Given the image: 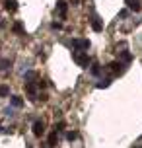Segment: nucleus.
I'll use <instances>...</instances> for the list:
<instances>
[{"label":"nucleus","mask_w":142,"mask_h":148,"mask_svg":"<svg viewBox=\"0 0 142 148\" xmlns=\"http://www.w3.org/2000/svg\"><path fill=\"white\" fill-rule=\"evenodd\" d=\"M72 57H74V60L78 62V66H82V68H88V66H90V57H88L86 53L76 51L74 55H72Z\"/></svg>","instance_id":"1"},{"label":"nucleus","mask_w":142,"mask_h":148,"mask_svg":"<svg viewBox=\"0 0 142 148\" xmlns=\"http://www.w3.org/2000/svg\"><path fill=\"white\" fill-rule=\"evenodd\" d=\"M72 47L78 49V51H80V49H88V47H90V41H88V39H72Z\"/></svg>","instance_id":"2"},{"label":"nucleus","mask_w":142,"mask_h":148,"mask_svg":"<svg viewBox=\"0 0 142 148\" xmlns=\"http://www.w3.org/2000/svg\"><path fill=\"white\" fill-rule=\"evenodd\" d=\"M43 133H45V125H43V121H35V123H33V134H35V136H41Z\"/></svg>","instance_id":"3"},{"label":"nucleus","mask_w":142,"mask_h":148,"mask_svg":"<svg viewBox=\"0 0 142 148\" xmlns=\"http://www.w3.org/2000/svg\"><path fill=\"white\" fill-rule=\"evenodd\" d=\"M57 10H59V14H60V18H66V2H62V0H60V2H57Z\"/></svg>","instance_id":"4"},{"label":"nucleus","mask_w":142,"mask_h":148,"mask_svg":"<svg viewBox=\"0 0 142 148\" xmlns=\"http://www.w3.org/2000/svg\"><path fill=\"white\" fill-rule=\"evenodd\" d=\"M127 6L134 12H140V0H127Z\"/></svg>","instance_id":"5"},{"label":"nucleus","mask_w":142,"mask_h":148,"mask_svg":"<svg viewBox=\"0 0 142 148\" xmlns=\"http://www.w3.org/2000/svg\"><path fill=\"white\" fill-rule=\"evenodd\" d=\"M4 8H6L8 12H16V8H18V2H16V0H6V2H4Z\"/></svg>","instance_id":"6"},{"label":"nucleus","mask_w":142,"mask_h":148,"mask_svg":"<svg viewBox=\"0 0 142 148\" xmlns=\"http://www.w3.org/2000/svg\"><path fill=\"white\" fill-rule=\"evenodd\" d=\"M91 27H94V31H101V29H103V25H101V22H99L97 18L91 20Z\"/></svg>","instance_id":"7"},{"label":"nucleus","mask_w":142,"mask_h":148,"mask_svg":"<svg viewBox=\"0 0 142 148\" xmlns=\"http://www.w3.org/2000/svg\"><path fill=\"white\" fill-rule=\"evenodd\" d=\"M12 105H14V107H22V105H23L22 97H18V96H12Z\"/></svg>","instance_id":"8"},{"label":"nucleus","mask_w":142,"mask_h":148,"mask_svg":"<svg viewBox=\"0 0 142 148\" xmlns=\"http://www.w3.org/2000/svg\"><path fill=\"white\" fill-rule=\"evenodd\" d=\"M25 90H27V94H31V96H35V92H37V90H35V86H33L31 82H27V84H25Z\"/></svg>","instance_id":"9"},{"label":"nucleus","mask_w":142,"mask_h":148,"mask_svg":"<svg viewBox=\"0 0 142 148\" xmlns=\"http://www.w3.org/2000/svg\"><path fill=\"white\" fill-rule=\"evenodd\" d=\"M49 146H57V131L51 133V136H49Z\"/></svg>","instance_id":"10"},{"label":"nucleus","mask_w":142,"mask_h":148,"mask_svg":"<svg viewBox=\"0 0 142 148\" xmlns=\"http://www.w3.org/2000/svg\"><path fill=\"white\" fill-rule=\"evenodd\" d=\"M8 68H10V60L2 59V60H0V70H8Z\"/></svg>","instance_id":"11"},{"label":"nucleus","mask_w":142,"mask_h":148,"mask_svg":"<svg viewBox=\"0 0 142 148\" xmlns=\"http://www.w3.org/2000/svg\"><path fill=\"white\" fill-rule=\"evenodd\" d=\"M8 94H10V88H8V86H4V84H2V86H0V97L8 96Z\"/></svg>","instance_id":"12"},{"label":"nucleus","mask_w":142,"mask_h":148,"mask_svg":"<svg viewBox=\"0 0 142 148\" xmlns=\"http://www.w3.org/2000/svg\"><path fill=\"white\" fill-rule=\"evenodd\" d=\"M109 66H111V70H113L115 74H117V72H121V62H111Z\"/></svg>","instance_id":"13"},{"label":"nucleus","mask_w":142,"mask_h":148,"mask_svg":"<svg viewBox=\"0 0 142 148\" xmlns=\"http://www.w3.org/2000/svg\"><path fill=\"white\" fill-rule=\"evenodd\" d=\"M107 86H109V80H103V82H99V84H97V88L101 90V88H107Z\"/></svg>","instance_id":"14"},{"label":"nucleus","mask_w":142,"mask_h":148,"mask_svg":"<svg viewBox=\"0 0 142 148\" xmlns=\"http://www.w3.org/2000/svg\"><path fill=\"white\" fill-rule=\"evenodd\" d=\"M91 74H94V76H97V74H99V66H97V64H94V66H91Z\"/></svg>","instance_id":"15"},{"label":"nucleus","mask_w":142,"mask_h":148,"mask_svg":"<svg viewBox=\"0 0 142 148\" xmlns=\"http://www.w3.org/2000/svg\"><path fill=\"white\" fill-rule=\"evenodd\" d=\"M14 31H18V33H22V31H23V27L20 25V23H16V25H14Z\"/></svg>","instance_id":"16"},{"label":"nucleus","mask_w":142,"mask_h":148,"mask_svg":"<svg viewBox=\"0 0 142 148\" xmlns=\"http://www.w3.org/2000/svg\"><path fill=\"white\" fill-rule=\"evenodd\" d=\"M123 60H130V53H123Z\"/></svg>","instance_id":"17"},{"label":"nucleus","mask_w":142,"mask_h":148,"mask_svg":"<svg viewBox=\"0 0 142 148\" xmlns=\"http://www.w3.org/2000/svg\"><path fill=\"white\" fill-rule=\"evenodd\" d=\"M66 136H68V140H74V138H76V133H68Z\"/></svg>","instance_id":"18"}]
</instances>
